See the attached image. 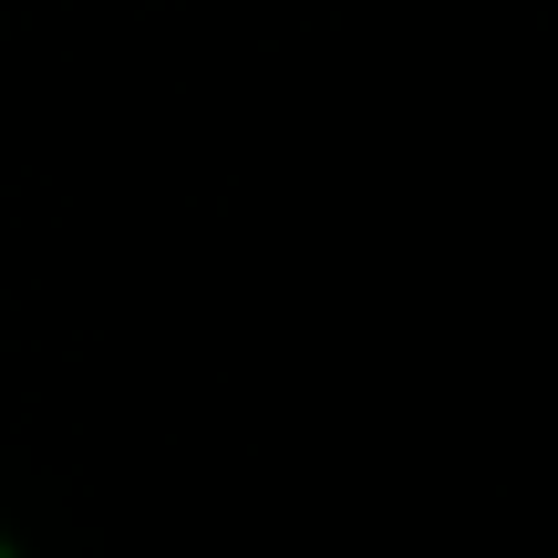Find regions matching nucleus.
I'll return each instance as SVG.
<instances>
[{
	"label": "nucleus",
	"mask_w": 558,
	"mask_h": 558,
	"mask_svg": "<svg viewBox=\"0 0 558 558\" xmlns=\"http://www.w3.org/2000/svg\"><path fill=\"white\" fill-rule=\"evenodd\" d=\"M0 558H21V538H11V527H0Z\"/></svg>",
	"instance_id": "obj_1"
}]
</instances>
